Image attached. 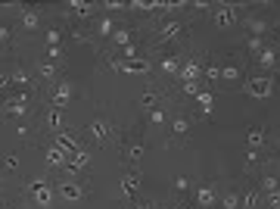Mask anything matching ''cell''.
<instances>
[{
    "label": "cell",
    "instance_id": "cell-18",
    "mask_svg": "<svg viewBox=\"0 0 280 209\" xmlns=\"http://www.w3.org/2000/svg\"><path fill=\"white\" fill-rule=\"evenodd\" d=\"M259 66H265V69H277V53L268 47V50H262L259 53Z\"/></svg>",
    "mask_w": 280,
    "mask_h": 209
},
{
    "label": "cell",
    "instance_id": "cell-9",
    "mask_svg": "<svg viewBox=\"0 0 280 209\" xmlns=\"http://www.w3.org/2000/svg\"><path fill=\"white\" fill-rule=\"evenodd\" d=\"M60 197H63V200H69V203H75V200L84 197V191H81V184H75V181H63L60 184Z\"/></svg>",
    "mask_w": 280,
    "mask_h": 209
},
{
    "label": "cell",
    "instance_id": "cell-29",
    "mask_svg": "<svg viewBox=\"0 0 280 209\" xmlns=\"http://www.w3.org/2000/svg\"><path fill=\"white\" fill-rule=\"evenodd\" d=\"M184 94H187V97H200L203 91L196 88V81H184Z\"/></svg>",
    "mask_w": 280,
    "mask_h": 209
},
{
    "label": "cell",
    "instance_id": "cell-41",
    "mask_svg": "<svg viewBox=\"0 0 280 209\" xmlns=\"http://www.w3.org/2000/svg\"><path fill=\"white\" fill-rule=\"evenodd\" d=\"M0 115H3V103H0Z\"/></svg>",
    "mask_w": 280,
    "mask_h": 209
},
{
    "label": "cell",
    "instance_id": "cell-14",
    "mask_svg": "<svg viewBox=\"0 0 280 209\" xmlns=\"http://www.w3.org/2000/svg\"><path fill=\"white\" fill-rule=\"evenodd\" d=\"M196 203H200V206H212L215 203V188H212V184H206V188L196 191Z\"/></svg>",
    "mask_w": 280,
    "mask_h": 209
},
{
    "label": "cell",
    "instance_id": "cell-22",
    "mask_svg": "<svg viewBox=\"0 0 280 209\" xmlns=\"http://www.w3.org/2000/svg\"><path fill=\"white\" fill-rule=\"evenodd\" d=\"M277 188H280V181H277L274 175H265V178H262V191H268V194H277Z\"/></svg>",
    "mask_w": 280,
    "mask_h": 209
},
{
    "label": "cell",
    "instance_id": "cell-16",
    "mask_svg": "<svg viewBox=\"0 0 280 209\" xmlns=\"http://www.w3.org/2000/svg\"><path fill=\"white\" fill-rule=\"evenodd\" d=\"M246 144H249V150H259V147L265 144V128H249Z\"/></svg>",
    "mask_w": 280,
    "mask_h": 209
},
{
    "label": "cell",
    "instance_id": "cell-2",
    "mask_svg": "<svg viewBox=\"0 0 280 209\" xmlns=\"http://www.w3.org/2000/svg\"><path fill=\"white\" fill-rule=\"evenodd\" d=\"M28 194H31V200L38 203L41 209H47V206L53 203V188H50L47 181H31V184H28Z\"/></svg>",
    "mask_w": 280,
    "mask_h": 209
},
{
    "label": "cell",
    "instance_id": "cell-39",
    "mask_svg": "<svg viewBox=\"0 0 280 209\" xmlns=\"http://www.w3.org/2000/svg\"><path fill=\"white\" fill-rule=\"evenodd\" d=\"M0 88H9V75H0Z\"/></svg>",
    "mask_w": 280,
    "mask_h": 209
},
{
    "label": "cell",
    "instance_id": "cell-26",
    "mask_svg": "<svg viewBox=\"0 0 280 209\" xmlns=\"http://www.w3.org/2000/svg\"><path fill=\"white\" fill-rule=\"evenodd\" d=\"M224 209H240V194L230 191V194L224 197Z\"/></svg>",
    "mask_w": 280,
    "mask_h": 209
},
{
    "label": "cell",
    "instance_id": "cell-30",
    "mask_svg": "<svg viewBox=\"0 0 280 209\" xmlns=\"http://www.w3.org/2000/svg\"><path fill=\"white\" fill-rule=\"evenodd\" d=\"M206 78H209V81H218V78H221V69H218V66H206Z\"/></svg>",
    "mask_w": 280,
    "mask_h": 209
},
{
    "label": "cell",
    "instance_id": "cell-6",
    "mask_svg": "<svg viewBox=\"0 0 280 209\" xmlns=\"http://www.w3.org/2000/svg\"><path fill=\"white\" fill-rule=\"evenodd\" d=\"M212 19H215V25L230 28V25H237V9H233V6H218Z\"/></svg>",
    "mask_w": 280,
    "mask_h": 209
},
{
    "label": "cell",
    "instance_id": "cell-4",
    "mask_svg": "<svg viewBox=\"0 0 280 209\" xmlns=\"http://www.w3.org/2000/svg\"><path fill=\"white\" fill-rule=\"evenodd\" d=\"M109 69H115V72H128V75H146L149 72V63L146 60H122V63H109Z\"/></svg>",
    "mask_w": 280,
    "mask_h": 209
},
{
    "label": "cell",
    "instance_id": "cell-38",
    "mask_svg": "<svg viewBox=\"0 0 280 209\" xmlns=\"http://www.w3.org/2000/svg\"><path fill=\"white\" fill-rule=\"evenodd\" d=\"M268 200H271L274 209H280V194H268Z\"/></svg>",
    "mask_w": 280,
    "mask_h": 209
},
{
    "label": "cell",
    "instance_id": "cell-37",
    "mask_svg": "<svg viewBox=\"0 0 280 209\" xmlns=\"http://www.w3.org/2000/svg\"><path fill=\"white\" fill-rule=\"evenodd\" d=\"M6 41H9V28H3V25H0V47H3Z\"/></svg>",
    "mask_w": 280,
    "mask_h": 209
},
{
    "label": "cell",
    "instance_id": "cell-10",
    "mask_svg": "<svg viewBox=\"0 0 280 209\" xmlns=\"http://www.w3.org/2000/svg\"><path fill=\"white\" fill-rule=\"evenodd\" d=\"M140 191V172H128V175L122 178V194L125 197H134Z\"/></svg>",
    "mask_w": 280,
    "mask_h": 209
},
{
    "label": "cell",
    "instance_id": "cell-19",
    "mask_svg": "<svg viewBox=\"0 0 280 209\" xmlns=\"http://www.w3.org/2000/svg\"><path fill=\"white\" fill-rule=\"evenodd\" d=\"M196 100H200V109H203L206 115H212V106H215V97H212V91H203V94L196 97Z\"/></svg>",
    "mask_w": 280,
    "mask_h": 209
},
{
    "label": "cell",
    "instance_id": "cell-32",
    "mask_svg": "<svg viewBox=\"0 0 280 209\" xmlns=\"http://www.w3.org/2000/svg\"><path fill=\"white\" fill-rule=\"evenodd\" d=\"M128 156H131V159H140V156H143V147H140V144H134L131 150H128Z\"/></svg>",
    "mask_w": 280,
    "mask_h": 209
},
{
    "label": "cell",
    "instance_id": "cell-12",
    "mask_svg": "<svg viewBox=\"0 0 280 209\" xmlns=\"http://www.w3.org/2000/svg\"><path fill=\"white\" fill-rule=\"evenodd\" d=\"M63 122H66V112L63 109H50V112H47V128H50V131H63Z\"/></svg>",
    "mask_w": 280,
    "mask_h": 209
},
{
    "label": "cell",
    "instance_id": "cell-23",
    "mask_svg": "<svg viewBox=\"0 0 280 209\" xmlns=\"http://www.w3.org/2000/svg\"><path fill=\"white\" fill-rule=\"evenodd\" d=\"M255 203H259V191H246V197H243V209H255Z\"/></svg>",
    "mask_w": 280,
    "mask_h": 209
},
{
    "label": "cell",
    "instance_id": "cell-21",
    "mask_svg": "<svg viewBox=\"0 0 280 209\" xmlns=\"http://www.w3.org/2000/svg\"><path fill=\"white\" fill-rule=\"evenodd\" d=\"M9 85H16V88H25V85H28V72H25V69H16V72L9 75Z\"/></svg>",
    "mask_w": 280,
    "mask_h": 209
},
{
    "label": "cell",
    "instance_id": "cell-8",
    "mask_svg": "<svg viewBox=\"0 0 280 209\" xmlns=\"http://www.w3.org/2000/svg\"><path fill=\"white\" fill-rule=\"evenodd\" d=\"M69 100H72V85H69V81H63V85H56V88H53V106H56V109H63Z\"/></svg>",
    "mask_w": 280,
    "mask_h": 209
},
{
    "label": "cell",
    "instance_id": "cell-35",
    "mask_svg": "<svg viewBox=\"0 0 280 209\" xmlns=\"http://www.w3.org/2000/svg\"><path fill=\"white\" fill-rule=\"evenodd\" d=\"M3 166H6V169H9V172H13V169H16V166H19V159H16V156H6V159H3Z\"/></svg>",
    "mask_w": 280,
    "mask_h": 209
},
{
    "label": "cell",
    "instance_id": "cell-31",
    "mask_svg": "<svg viewBox=\"0 0 280 209\" xmlns=\"http://www.w3.org/2000/svg\"><path fill=\"white\" fill-rule=\"evenodd\" d=\"M171 128H174V134H184V131H187V119H174Z\"/></svg>",
    "mask_w": 280,
    "mask_h": 209
},
{
    "label": "cell",
    "instance_id": "cell-20",
    "mask_svg": "<svg viewBox=\"0 0 280 209\" xmlns=\"http://www.w3.org/2000/svg\"><path fill=\"white\" fill-rule=\"evenodd\" d=\"M112 41L119 44L122 50H125V47H131V31H128V28H115V34H112Z\"/></svg>",
    "mask_w": 280,
    "mask_h": 209
},
{
    "label": "cell",
    "instance_id": "cell-7",
    "mask_svg": "<svg viewBox=\"0 0 280 209\" xmlns=\"http://www.w3.org/2000/svg\"><path fill=\"white\" fill-rule=\"evenodd\" d=\"M90 134H93V141H97V144H106V137L112 134V128H109L106 119H93L90 122Z\"/></svg>",
    "mask_w": 280,
    "mask_h": 209
},
{
    "label": "cell",
    "instance_id": "cell-1",
    "mask_svg": "<svg viewBox=\"0 0 280 209\" xmlns=\"http://www.w3.org/2000/svg\"><path fill=\"white\" fill-rule=\"evenodd\" d=\"M271 91H274V78L259 75V78H249V81H246V94H249V97H255V100L271 97Z\"/></svg>",
    "mask_w": 280,
    "mask_h": 209
},
{
    "label": "cell",
    "instance_id": "cell-27",
    "mask_svg": "<svg viewBox=\"0 0 280 209\" xmlns=\"http://www.w3.org/2000/svg\"><path fill=\"white\" fill-rule=\"evenodd\" d=\"M162 69H165V72H181V63L174 60V56H168V60H162Z\"/></svg>",
    "mask_w": 280,
    "mask_h": 209
},
{
    "label": "cell",
    "instance_id": "cell-13",
    "mask_svg": "<svg viewBox=\"0 0 280 209\" xmlns=\"http://www.w3.org/2000/svg\"><path fill=\"white\" fill-rule=\"evenodd\" d=\"M178 75H181L184 81H196V78H200V75H203V66H200V63H184Z\"/></svg>",
    "mask_w": 280,
    "mask_h": 209
},
{
    "label": "cell",
    "instance_id": "cell-11",
    "mask_svg": "<svg viewBox=\"0 0 280 209\" xmlns=\"http://www.w3.org/2000/svg\"><path fill=\"white\" fill-rule=\"evenodd\" d=\"M174 34H181V22H165V25H162V31L156 34V41H153V44H168Z\"/></svg>",
    "mask_w": 280,
    "mask_h": 209
},
{
    "label": "cell",
    "instance_id": "cell-17",
    "mask_svg": "<svg viewBox=\"0 0 280 209\" xmlns=\"http://www.w3.org/2000/svg\"><path fill=\"white\" fill-rule=\"evenodd\" d=\"M69 9H72V13H78L81 19H87L90 9H93V3H87V0H72V3H69Z\"/></svg>",
    "mask_w": 280,
    "mask_h": 209
},
{
    "label": "cell",
    "instance_id": "cell-33",
    "mask_svg": "<svg viewBox=\"0 0 280 209\" xmlns=\"http://www.w3.org/2000/svg\"><path fill=\"white\" fill-rule=\"evenodd\" d=\"M174 188H178V191H187V188H190V181H187L184 175H178V178H174Z\"/></svg>",
    "mask_w": 280,
    "mask_h": 209
},
{
    "label": "cell",
    "instance_id": "cell-42",
    "mask_svg": "<svg viewBox=\"0 0 280 209\" xmlns=\"http://www.w3.org/2000/svg\"><path fill=\"white\" fill-rule=\"evenodd\" d=\"M277 75H280V66H277Z\"/></svg>",
    "mask_w": 280,
    "mask_h": 209
},
{
    "label": "cell",
    "instance_id": "cell-36",
    "mask_svg": "<svg viewBox=\"0 0 280 209\" xmlns=\"http://www.w3.org/2000/svg\"><path fill=\"white\" fill-rule=\"evenodd\" d=\"M249 50H252V53L259 50V53H262V38H252V41H249Z\"/></svg>",
    "mask_w": 280,
    "mask_h": 209
},
{
    "label": "cell",
    "instance_id": "cell-15",
    "mask_svg": "<svg viewBox=\"0 0 280 209\" xmlns=\"http://www.w3.org/2000/svg\"><path fill=\"white\" fill-rule=\"evenodd\" d=\"M41 25V13H38V9H25V13H22V28H38Z\"/></svg>",
    "mask_w": 280,
    "mask_h": 209
},
{
    "label": "cell",
    "instance_id": "cell-28",
    "mask_svg": "<svg viewBox=\"0 0 280 209\" xmlns=\"http://www.w3.org/2000/svg\"><path fill=\"white\" fill-rule=\"evenodd\" d=\"M221 78H227V81L240 78V69H237V66H224V69H221Z\"/></svg>",
    "mask_w": 280,
    "mask_h": 209
},
{
    "label": "cell",
    "instance_id": "cell-40",
    "mask_svg": "<svg viewBox=\"0 0 280 209\" xmlns=\"http://www.w3.org/2000/svg\"><path fill=\"white\" fill-rule=\"evenodd\" d=\"M134 209H149V206H134Z\"/></svg>",
    "mask_w": 280,
    "mask_h": 209
},
{
    "label": "cell",
    "instance_id": "cell-3",
    "mask_svg": "<svg viewBox=\"0 0 280 209\" xmlns=\"http://www.w3.org/2000/svg\"><path fill=\"white\" fill-rule=\"evenodd\" d=\"M44 159H47V166H50V169H56V166H69V162H72V153H69L66 147L53 144V147H47Z\"/></svg>",
    "mask_w": 280,
    "mask_h": 209
},
{
    "label": "cell",
    "instance_id": "cell-34",
    "mask_svg": "<svg viewBox=\"0 0 280 209\" xmlns=\"http://www.w3.org/2000/svg\"><path fill=\"white\" fill-rule=\"evenodd\" d=\"M140 103H143V106H153V103H156V97L146 91V94H140Z\"/></svg>",
    "mask_w": 280,
    "mask_h": 209
},
{
    "label": "cell",
    "instance_id": "cell-5",
    "mask_svg": "<svg viewBox=\"0 0 280 209\" xmlns=\"http://www.w3.org/2000/svg\"><path fill=\"white\" fill-rule=\"evenodd\" d=\"M28 103H31V97H28V94L6 97V100H3V115H22V112L28 109Z\"/></svg>",
    "mask_w": 280,
    "mask_h": 209
},
{
    "label": "cell",
    "instance_id": "cell-25",
    "mask_svg": "<svg viewBox=\"0 0 280 209\" xmlns=\"http://www.w3.org/2000/svg\"><path fill=\"white\" fill-rule=\"evenodd\" d=\"M100 34H115V28H112V16H103V19H100Z\"/></svg>",
    "mask_w": 280,
    "mask_h": 209
},
{
    "label": "cell",
    "instance_id": "cell-24",
    "mask_svg": "<svg viewBox=\"0 0 280 209\" xmlns=\"http://www.w3.org/2000/svg\"><path fill=\"white\" fill-rule=\"evenodd\" d=\"M56 69H60V66H53V60H47V63H41V75H44V78H53Z\"/></svg>",
    "mask_w": 280,
    "mask_h": 209
}]
</instances>
